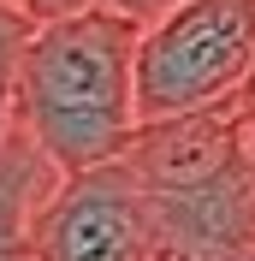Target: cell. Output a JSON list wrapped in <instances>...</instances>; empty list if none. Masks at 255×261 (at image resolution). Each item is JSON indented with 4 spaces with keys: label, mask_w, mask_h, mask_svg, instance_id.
Here are the masks:
<instances>
[{
    "label": "cell",
    "mask_w": 255,
    "mask_h": 261,
    "mask_svg": "<svg viewBox=\"0 0 255 261\" xmlns=\"http://www.w3.org/2000/svg\"><path fill=\"white\" fill-rule=\"evenodd\" d=\"M137 36L143 24L101 0L36 24L18 77V130L54 172L125 161L137 143Z\"/></svg>",
    "instance_id": "obj_1"
},
{
    "label": "cell",
    "mask_w": 255,
    "mask_h": 261,
    "mask_svg": "<svg viewBox=\"0 0 255 261\" xmlns=\"http://www.w3.org/2000/svg\"><path fill=\"white\" fill-rule=\"evenodd\" d=\"M155 220V261H238L255 249V161L232 107L143 125L125 148Z\"/></svg>",
    "instance_id": "obj_2"
},
{
    "label": "cell",
    "mask_w": 255,
    "mask_h": 261,
    "mask_svg": "<svg viewBox=\"0 0 255 261\" xmlns=\"http://www.w3.org/2000/svg\"><path fill=\"white\" fill-rule=\"evenodd\" d=\"M255 65V0H178L137 36V119L232 107Z\"/></svg>",
    "instance_id": "obj_3"
},
{
    "label": "cell",
    "mask_w": 255,
    "mask_h": 261,
    "mask_svg": "<svg viewBox=\"0 0 255 261\" xmlns=\"http://www.w3.org/2000/svg\"><path fill=\"white\" fill-rule=\"evenodd\" d=\"M36 261H155V220H148L143 178L131 161L60 172L30 214Z\"/></svg>",
    "instance_id": "obj_4"
},
{
    "label": "cell",
    "mask_w": 255,
    "mask_h": 261,
    "mask_svg": "<svg viewBox=\"0 0 255 261\" xmlns=\"http://www.w3.org/2000/svg\"><path fill=\"white\" fill-rule=\"evenodd\" d=\"M54 178L60 172L48 166V154L24 130H12L6 148H0V261H36L30 255V214L48 196Z\"/></svg>",
    "instance_id": "obj_5"
},
{
    "label": "cell",
    "mask_w": 255,
    "mask_h": 261,
    "mask_svg": "<svg viewBox=\"0 0 255 261\" xmlns=\"http://www.w3.org/2000/svg\"><path fill=\"white\" fill-rule=\"evenodd\" d=\"M36 36V18L0 0V148L18 130V77H24V48Z\"/></svg>",
    "instance_id": "obj_6"
},
{
    "label": "cell",
    "mask_w": 255,
    "mask_h": 261,
    "mask_svg": "<svg viewBox=\"0 0 255 261\" xmlns=\"http://www.w3.org/2000/svg\"><path fill=\"white\" fill-rule=\"evenodd\" d=\"M6 6H18V12H24V18H36V24H48V18L83 12V6H95V0H6Z\"/></svg>",
    "instance_id": "obj_7"
},
{
    "label": "cell",
    "mask_w": 255,
    "mask_h": 261,
    "mask_svg": "<svg viewBox=\"0 0 255 261\" xmlns=\"http://www.w3.org/2000/svg\"><path fill=\"white\" fill-rule=\"evenodd\" d=\"M101 6H113V12H125V18H137V24H155L160 12H172L178 0H101Z\"/></svg>",
    "instance_id": "obj_8"
},
{
    "label": "cell",
    "mask_w": 255,
    "mask_h": 261,
    "mask_svg": "<svg viewBox=\"0 0 255 261\" xmlns=\"http://www.w3.org/2000/svg\"><path fill=\"white\" fill-rule=\"evenodd\" d=\"M232 113H238V130H243V137H255V65H249V77H243L238 101H232Z\"/></svg>",
    "instance_id": "obj_9"
},
{
    "label": "cell",
    "mask_w": 255,
    "mask_h": 261,
    "mask_svg": "<svg viewBox=\"0 0 255 261\" xmlns=\"http://www.w3.org/2000/svg\"><path fill=\"white\" fill-rule=\"evenodd\" d=\"M243 143H249V161H255V137H243Z\"/></svg>",
    "instance_id": "obj_10"
},
{
    "label": "cell",
    "mask_w": 255,
    "mask_h": 261,
    "mask_svg": "<svg viewBox=\"0 0 255 261\" xmlns=\"http://www.w3.org/2000/svg\"><path fill=\"white\" fill-rule=\"evenodd\" d=\"M238 261H255V249H249V255H238Z\"/></svg>",
    "instance_id": "obj_11"
}]
</instances>
